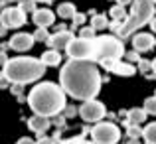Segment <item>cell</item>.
<instances>
[{
    "label": "cell",
    "mask_w": 156,
    "mask_h": 144,
    "mask_svg": "<svg viewBox=\"0 0 156 144\" xmlns=\"http://www.w3.org/2000/svg\"><path fill=\"white\" fill-rule=\"evenodd\" d=\"M101 73L99 63L93 59H73L61 67L59 71V85L69 97L77 101H91L101 91Z\"/></svg>",
    "instance_id": "cell-1"
},
{
    "label": "cell",
    "mask_w": 156,
    "mask_h": 144,
    "mask_svg": "<svg viewBox=\"0 0 156 144\" xmlns=\"http://www.w3.org/2000/svg\"><path fill=\"white\" fill-rule=\"evenodd\" d=\"M65 95L61 85H55L51 81L46 83H38L28 95V105L34 111V114H42V117H53L59 114L65 109Z\"/></svg>",
    "instance_id": "cell-2"
},
{
    "label": "cell",
    "mask_w": 156,
    "mask_h": 144,
    "mask_svg": "<svg viewBox=\"0 0 156 144\" xmlns=\"http://www.w3.org/2000/svg\"><path fill=\"white\" fill-rule=\"evenodd\" d=\"M154 2L152 0H134L133 2V14L125 20V22H113L109 24L111 30L115 32V36H119L121 40H126L129 36H134L144 24H150V20L154 18Z\"/></svg>",
    "instance_id": "cell-3"
},
{
    "label": "cell",
    "mask_w": 156,
    "mask_h": 144,
    "mask_svg": "<svg viewBox=\"0 0 156 144\" xmlns=\"http://www.w3.org/2000/svg\"><path fill=\"white\" fill-rule=\"evenodd\" d=\"M46 67L48 65L36 57H14V59H8L4 65V77L10 83L18 85L32 83V81H38L46 73Z\"/></svg>",
    "instance_id": "cell-4"
},
{
    "label": "cell",
    "mask_w": 156,
    "mask_h": 144,
    "mask_svg": "<svg viewBox=\"0 0 156 144\" xmlns=\"http://www.w3.org/2000/svg\"><path fill=\"white\" fill-rule=\"evenodd\" d=\"M125 55V46H122L119 36H99L95 38V61L103 59H121Z\"/></svg>",
    "instance_id": "cell-5"
},
{
    "label": "cell",
    "mask_w": 156,
    "mask_h": 144,
    "mask_svg": "<svg viewBox=\"0 0 156 144\" xmlns=\"http://www.w3.org/2000/svg\"><path fill=\"white\" fill-rule=\"evenodd\" d=\"M95 144H117L121 140V128L113 122H97L91 130Z\"/></svg>",
    "instance_id": "cell-6"
},
{
    "label": "cell",
    "mask_w": 156,
    "mask_h": 144,
    "mask_svg": "<svg viewBox=\"0 0 156 144\" xmlns=\"http://www.w3.org/2000/svg\"><path fill=\"white\" fill-rule=\"evenodd\" d=\"M65 51L73 59H93L95 61V40L73 38Z\"/></svg>",
    "instance_id": "cell-7"
},
{
    "label": "cell",
    "mask_w": 156,
    "mask_h": 144,
    "mask_svg": "<svg viewBox=\"0 0 156 144\" xmlns=\"http://www.w3.org/2000/svg\"><path fill=\"white\" fill-rule=\"evenodd\" d=\"M107 114V107L103 103H99L97 99H91V101H85L83 105L79 107V117L83 118L85 122H101Z\"/></svg>",
    "instance_id": "cell-8"
},
{
    "label": "cell",
    "mask_w": 156,
    "mask_h": 144,
    "mask_svg": "<svg viewBox=\"0 0 156 144\" xmlns=\"http://www.w3.org/2000/svg\"><path fill=\"white\" fill-rule=\"evenodd\" d=\"M0 24H2L4 28H22L24 24H26V12L22 10V8H4L2 12H0Z\"/></svg>",
    "instance_id": "cell-9"
},
{
    "label": "cell",
    "mask_w": 156,
    "mask_h": 144,
    "mask_svg": "<svg viewBox=\"0 0 156 144\" xmlns=\"http://www.w3.org/2000/svg\"><path fill=\"white\" fill-rule=\"evenodd\" d=\"M34 44H36L34 34H24V32H20V34H14L10 38L8 46L14 49V51H28V49L34 47Z\"/></svg>",
    "instance_id": "cell-10"
},
{
    "label": "cell",
    "mask_w": 156,
    "mask_h": 144,
    "mask_svg": "<svg viewBox=\"0 0 156 144\" xmlns=\"http://www.w3.org/2000/svg\"><path fill=\"white\" fill-rule=\"evenodd\" d=\"M156 46V40L152 34H146V32H136L133 36V47L136 51H150Z\"/></svg>",
    "instance_id": "cell-11"
},
{
    "label": "cell",
    "mask_w": 156,
    "mask_h": 144,
    "mask_svg": "<svg viewBox=\"0 0 156 144\" xmlns=\"http://www.w3.org/2000/svg\"><path fill=\"white\" fill-rule=\"evenodd\" d=\"M75 38V36L71 34V32H67V30H59V32H55L53 36H50V40H48V44L51 46V49H67V46L71 44V40Z\"/></svg>",
    "instance_id": "cell-12"
},
{
    "label": "cell",
    "mask_w": 156,
    "mask_h": 144,
    "mask_svg": "<svg viewBox=\"0 0 156 144\" xmlns=\"http://www.w3.org/2000/svg\"><path fill=\"white\" fill-rule=\"evenodd\" d=\"M32 20H34V24L38 28H50L55 22V14H53L50 8H40V10H36L32 14Z\"/></svg>",
    "instance_id": "cell-13"
},
{
    "label": "cell",
    "mask_w": 156,
    "mask_h": 144,
    "mask_svg": "<svg viewBox=\"0 0 156 144\" xmlns=\"http://www.w3.org/2000/svg\"><path fill=\"white\" fill-rule=\"evenodd\" d=\"M30 130H34L36 134H46V130L50 128V117H42V114H34L28 121Z\"/></svg>",
    "instance_id": "cell-14"
},
{
    "label": "cell",
    "mask_w": 156,
    "mask_h": 144,
    "mask_svg": "<svg viewBox=\"0 0 156 144\" xmlns=\"http://www.w3.org/2000/svg\"><path fill=\"white\" fill-rule=\"evenodd\" d=\"M136 71H138V69L134 67L133 63H129V61H119V63H117V67L113 69V73H115V75H121V77H133Z\"/></svg>",
    "instance_id": "cell-15"
},
{
    "label": "cell",
    "mask_w": 156,
    "mask_h": 144,
    "mask_svg": "<svg viewBox=\"0 0 156 144\" xmlns=\"http://www.w3.org/2000/svg\"><path fill=\"white\" fill-rule=\"evenodd\" d=\"M148 113L144 109H130L129 111V117H126V126L129 125H140V122L146 121Z\"/></svg>",
    "instance_id": "cell-16"
},
{
    "label": "cell",
    "mask_w": 156,
    "mask_h": 144,
    "mask_svg": "<svg viewBox=\"0 0 156 144\" xmlns=\"http://www.w3.org/2000/svg\"><path fill=\"white\" fill-rule=\"evenodd\" d=\"M42 61L48 65V67H55V65L61 63V55L57 49H48V51L42 53Z\"/></svg>",
    "instance_id": "cell-17"
},
{
    "label": "cell",
    "mask_w": 156,
    "mask_h": 144,
    "mask_svg": "<svg viewBox=\"0 0 156 144\" xmlns=\"http://www.w3.org/2000/svg\"><path fill=\"white\" fill-rule=\"evenodd\" d=\"M75 14H77V10H75V6H73L71 2H61L59 6H57V16H59V18H63V20L73 18Z\"/></svg>",
    "instance_id": "cell-18"
},
{
    "label": "cell",
    "mask_w": 156,
    "mask_h": 144,
    "mask_svg": "<svg viewBox=\"0 0 156 144\" xmlns=\"http://www.w3.org/2000/svg\"><path fill=\"white\" fill-rule=\"evenodd\" d=\"M91 26L95 28V30H105V28H109V20H107V16H103V14H93Z\"/></svg>",
    "instance_id": "cell-19"
},
{
    "label": "cell",
    "mask_w": 156,
    "mask_h": 144,
    "mask_svg": "<svg viewBox=\"0 0 156 144\" xmlns=\"http://www.w3.org/2000/svg\"><path fill=\"white\" fill-rule=\"evenodd\" d=\"M142 136H144L146 144H156V122H150V125L142 130Z\"/></svg>",
    "instance_id": "cell-20"
},
{
    "label": "cell",
    "mask_w": 156,
    "mask_h": 144,
    "mask_svg": "<svg viewBox=\"0 0 156 144\" xmlns=\"http://www.w3.org/2000/svg\"><path fill=\"white\" fill-rule=\"evenodd\" d=\"M111 16H113V20H117V22H125V20L129 18L125 6H121V4H117V6L111 8Z\"/></svg>",
    "instance_id": "cell-21"
},
{
    "label": "cell",
    "mask_w": 156,
    "mask_h": 144,
    "mask_svg": "<svg viewBox=\"0 0 156 144\" xmlns=\"http://www.w3.org/2000/svg\"><path fill=\"white\" fill-rule=\"evenodd\" d=\"M95 34H97V30L93 26H83L79 30V38H83V40H95L97 38Z\"/></svg>",
    "instance_id": "cell-22"
},
{
    "label": "cell",
    "mask_w": 156,
    "mask_h": 144,
    "mask_svg": "<svg viewBox=\"0 0 156 144\" xmlns=\"http://www.w3.org/2000/svg\"><path fill=\"white\" fill-rule=\"evenodd\" d=\"M142 109H144L148 114H152V117H156V95H154V97H148V99H146V101H144V107H142Z\"/></svg>",
    "instance_id": "cell-23"
},
{
    "label": "cell",
    "mask_w": 156,
    "mask_h": 144,
    "mask_svg": "<svg viewBox=\"0 0 156 144\" xmlns=\"http://www.w3.org/2000/svg\"><path fill=\"white\" fill-rule=\"evenodd\" d=\"M126 134H129V138H140L142 136L140 125H129L126 126Z\"/></svg>",
    "instance_id": "cell-24"
},
{
    "label": "cell",
    "mask_w": 156,
    "mask_h": 144,
    "mask_svg": "<svg viewBox=\"0 0 156 144\" xmlns=\"http://www.w3.org/2000/svg\"><path fill=\"white\" fill-rule=\"evenodd\" d=\"M136 69L142 73V75H148L150 71H154V69H152V61H146V59H140V61H138V67Z\"/></svg>",
    "instance_id": "cell-25"
},
{
    "label": "cell",
    "mask_w": 156,
    "mask_h": 144,
    "mask_svg": "<svg viewBox=\"0 0 156 144\" xmlns=\"http://www.w3.org/2000/svg\"><path fill=\"white\" fill-rule=\"evenodd\" d=\"M34 40H36V42H48V40H50L48 28H38V30L34 32Z\"/></svg>",
    "instance_id": "cell-26"
},
{
    "label": "cell",
    "mask_w": 156,
    "mask_h": 144,
    "mask_svg": "<svg viewBox=\"0 0 156 144\" xmlns=\"http://www.w3.org/2000/svg\"><path fill=\"white\" fill-rule=\"evenodd\" d=\"M119 61H121V59H103V61H99V65H101L103 69H107V71H111V73H113V69L117 67V63H119Z\"/></svg>",
    "instance_id": "cell-27"
},
{
    "label": "cell",
    "mask_w": 156,
    "mask_h": 144,
    "mask_svg": "<svg viewBox=\"0 0 156 144\" xmlns=\"http://www.w3.org/2000/svg\"><path fill=\"white\" fill-rule=\"evenodd\" d=\"M20 8H22L24 12H32V14H34L36 12V2L34 0H24V2H20Z\"/></svg>",
    "instance_id": "cell-28"
},
{
    "label": "cell",
    "mask_w": 156,
    "mask_h": 144,
    "mask_svg": "<svg viewBox=\"0 0 156 144\" xmlns=\"http://www.w3.org/2000/svg\"><path fill=\"white\" fill-rule=\"evenodd\" d=\"M138 53H140V51H136V49L125 53V55H126V61H129V63H138V61H140V55H138Z\"/></svg>",
    "instance_id": "cell-29"
},
{
    "label": "cell",
    "mask_w": 156,
    "mask_h": 144,
    "mask_svg": "<svg viewBox=\"0 0 156 144\" xmlns=\"http://www.w3.org/2000/svg\"><path fill=\"white\" fill-rule=\"evenodd\" d=\"M71 20H73V26L77 28V26H83V24H85V20H87V16H85V14H81V12H77V14L73 16Z\"/></svg>",
    "instance_id": "cell-30"
},
{
    "label": "cell",
    "mask_w": 156,
    "mask_h": 144,
    "mask_svg": "<svg viewBox=\"0 0 156 144\" xmlns=\"http://www.w3.org/2000/svg\"><path fill=\"white\" fill-rule=\"evenodd\" d=\"M57 142V134H55V136H53V138H48V136H42V138H40V140L38 142H36V144H55Z\"/></svg>",
    "instance_id": "cell-31"
},
{
    "label": "cell",
    "mask_w": 156,
    "mask_h": 144,
    "mask_svg": "<svg viewBox=\"0 0 156 144\" xmlns=\"http://www.w3.org/2000/svg\"><path fill=\"white\" fill-rule=\"evenodd\" d=\"M16 144H36V140H32L30 136H22V138H18Z\"/></svg>",
    "instance_id": "cell-32"
},
{
    "label": "cell",
    "mask_w": 156,
    "mask_h": 144,
    "mask_svg": "<svg viewBox=\"0 0 156 144\" xmlns=\"http://www.w3.org/2000/svg\"><path fill=\"white\" fill-rule=\"evenodd\" d=\"M6 61H8L6 53H4V51H0V65H2V67H4V65H6Z\"/></svg>",
    "instance_id": "cell-33"
},
{
    "label": "cell",
    "mask_w": 156,
    "mask_h": 144,
    "mask_svg": "<svg viewBox=\"0 0 156 144\" xmlns=\"http://www.w3.org/2000/svg\"><path fill=\"white\" fill-rule=\"evenodd\" d=\"M63 111H65V114H67V117L75 114V107H67V109H63Z\"/></svg>",
    "instance_id": "cell-34"
},
{
    "label": "cell",
    "mask_w": 156,
    "mask_h": 144,
    "mask_svg": "<svg viewBox=\"0 0 156 144\" xmlns=\"http://www.w3.org/2000/svg\"><path fill=\"white\" fill-rule=\"evenodd\" d=\"M150 30H152L154 34H156V16H154L152 20H150Z\"/></svg>",
    "instance_id": "cell-35"
},
{
    "label": "cell",
    "mask_w": 156,
    "mask_h": 144,
    "mask_svg": "<svg viewBox=\"0 0 156 144\" xmlns=\"http://www.w3.org/2000/svg\"><path fill=\"white\" fill-rule=\"evenodd\" d=\"M134 2V0H117V4H121V6H126V4Z\"/></svg>",
    "instance_id": "cell-36"
},
{
    "label": "cell",
    "mask_w": 156,
    "mask_h": 144,
    "mask_svg": "<svg viewBox=\"0 0 156 144\" xmlns=\"http://www.w3.org/2000/svg\"><path fill=\"white\" fill-rule=\"evenodd\" d=\"M73 144H95V142H89V140H75Z\"/></svg>",
    "instance_id": "cell-37"
},
{
    "label": "cell",
    "mask_w": 156,
    "mask_h": 144,
    "mask_svg": "<svg viewBox=\"0 0 156 144\" xmlns=\"http://www.w3.org/2000/svg\"><path fill=\"white\" fill-rule=\"evenodd\" d=\"M126 144H140V140H138V138H130V140L126 142Z\"/></svg>",
    "instance_id": "cell-38"
},
{
    "label": "cell",
    "mask_w": 156,
    "mask_h": 144,
    "mask_svg": "<svg viewBox=\"0 0 156 144\" xmlns=\"http://www.w3.org/2000/svg\"><path fill=\"white\" fill-rule=\"evenodd\" d=\"M6 30H8V28H4V26H0V38H2V36H4V34H6Z\"/></svg>",
    "instance_id": "cell-39"
},
{
    "label": "cell",
    "mask_w": 156,
    "mask_h": 144,
    "mask_svg": "<svg viewBox=\"0 0 156 144\" xmlns=\"http://www.w3.org/2000/svg\"><path fill=\"white\" fill-rule=\"evenodd\" d=\"M152 69H154V71H156V57H154V59H152Z\"/></svg>",
    "instance_id": "cell-40"
},
{
    "label": "cell",
    "mask_w": 156,
    "mask_h": 144,
    "mask_svg": "<svg viewBox=\"0 0 156 144\" xmlns=\"http://www.w3.org/2000/svg\"><path fill=\"white\" fill-rule=\"evenodd\" d=\"M34 2H53V0H34Z\"/></svg>",
    "instance_id": "cell-41"
},
{
    "label": "cell",
    "mask_w": 156,
    "mask_h": 144,
    "mask_svg": "<svg viewBox=\"0 0 156 144\" xmlns=\"http://www.w3.org/2000/svg\"><path fill=\"white\" fill-rule=\"evenodd\" d=\"M152 2H154V4H156V0H152Z\"/></svg>",
    "instance_id": "cell-42"
}]
</instances>
